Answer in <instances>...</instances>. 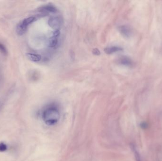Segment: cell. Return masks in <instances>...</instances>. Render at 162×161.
<instances>
[{
  "label": "cell",
  "mask_w": 162,
  "mask_h": 161,
  "mask_svg": "<svg viewBox=\"0 0 162 161\" xmlns=\"http://www.w3.org/2000/svg\"><path fill=\"white\" fill-rule=\"evenodd\" d=\"M41 116L47 125H55L58 122L61 117L59 108L56 104L47 105L42 112Z\"/></svg>",
  "instance_id": "1"
},
{
  "label": "cell",
  "mask_w": 162,
  "mask_h": 161,
  "mask_svg": "<svg viewBox=\"0 0 162 161\" xmlns=\"http://www.w3.org/2000/svg\"><path fill=\"white\" fill-rule=\"evenodd\" d=\"M62 19L58 17H51L48 21L49 26L55 31H59L62 27Z\"/></svg>",
  "instance_id": "2"
},
{
  "label": "cell",
  "mask_w": 162,
  "mask_h": 161,
  "mask_svg": "<svg viewBox=\"0 0 162 161\" xmlns=\"http://www.w3.org/2000/svg\"><path fill=\"white\" fill-rule=\"evenodd\" d=\"M59 31H55L54 32L53 36L50 40V46L54 47L56 46L58 42V37L59 36Z\"/></svg>",
  "instance_id": "3"
},
{
  "label": "cell",
  "mask_w": 162,
  "mask_h": 161,
  "mask_svg": "<svg viewBox=\"0 0 162 161\" xmlns=\"http://www.w3.org/2000/svg\"><path fill=\"white\" fill-rule=\"evenodd\" d=\"M27 57L29 60L33 62H38L41 60V56L38 54L28 53L26 54Z\"/></svg>",
  "instance_id": "4"
},
{
  "label": "cell",
  "mask_w": 162,
  "mask_h": 161,
  "mask_svg": "<svg viewBox=\"0 0 162 161\" xmlns=\"http://www.w3.org/2000/svg\"><path fill=\"white\" fill-rule=\"evenodd\" d=\"M27 28L28 27L24 26L23 25L22 22L20 23L19 24H18V25L17 26V28H16V32H17V34L18 35H19V36H22V35H23L26 32V30L27 29Z\"/></svg>",
  "instance_id": "5"
},
{
  "label": "cell",
  "mask_w": 162,
  "mask_h": 161,
  "mask_svg": "<svg viewBox=\"0 0 162 161\" xmlns=\"http://www.w3.org/2000/svg\"><path fill=\"white\" fill-rule=\"evenodd\" d=\"M122 48L117 46H112V47H108L105 48L104 51L106 54H112L114 53H116L117 51L122 50Z\"/></svg>",
  "instance_id": "6"
},
{
  "label": "cell",
  "mask_w": 162,
  "mask_h": 161,
  "mask_svg": "<svg viewBox=\"0 0 162 161\" xmlns=\"http://www.w3.org/2000/svg\"><path fill=\"white\" fill-rule=\"evenodd\" d=\"M35 17H30L28 18H26L25 19H24L22 23L24 26H26V27H28V25H30L33 22L35 21Z\"/></svg>",
  "instance_id": "7"
},
{
  "label": "cell",
  "mask_w": 162,
  "mask_h": 161,
  "mask_svg": "<svg viewBox=\"0 0 162 161\" xmlns=\"http://www.w3.org/2000/svg\"><path fill=\"white\" fill-rule=\"evenodd\" d=\"M131 146L132 149H133L134 154H135L136 160V161H142V159H141V156L140 155V153H139V151H137L136 148V147L134 145H132Z\"/></svg>",
  "instance_id": "8"
},
{
  "label": "cell",
  "mask_w": 162,
  "mask_h": 161,
  "mask_svg": "<svg viewBox=\"0 0 162 161\" xmlns=\"http://www.w3.org/2000/svg\"><path fill=\"white\" fill-rule=\"evenodd\" d=\"M42 10H45L46 11H48V12H51V13H55L56 11V9L55 7L51 6H46L45 7H43L42 8Z\"/></svg>",
  "instance_id": "9"
},
{
  "label": "cell",
  "mask_w": 162,
  "mask_h": 161,
  "mask_svg": "<svg viewBox=\"0 0 162 161\" xmlns=\"http://www.w3.org/2000/svg\"><path fill=\"white\" fill-rule=\"evenodd\" d=\"M0 51H1L2 54H4L5 55H6L7 54V50L6 49L5 46L4 45L0 43Z\"/></svg>",
  "instance_id": "10"
},
{
  "label": "cell",
  "mask_w": 162,
  "mask_h": 161,
  "mask_svg": "<svg viewBox=\"0 0 162 161\" xmlns=\"http://www.w3.org/2000/svg\"><path fill=\"white\" fill-rule=\"evenodd\" d=\"M7 146L5 144L2 143L0 144V151L1 152H4L7 150Z\"/></svg>",
  "instance_id": "11"
},
{
  "label": "cell",
  "mask_w": 162,
  "mask_h": 161,
  "mask_svg": "<svg viewBox=\"0 0 162 161\" xmlns=\"http://www.w3.org/2000/svg\"><path fill=\"white\" fill-rule=\"evenodd\" d=\"M122 61V63L124 65H129L130 63V62L129 60L127 58L123 59L121 60Z\"/></svg>",
  "instance_id": "12"
},
{
  "label": "cell",
  "mask_w": 162,
  "mask_h": 161,
  "mask_svg": "<svg viewBox=\"0 0 162 161\" xmlns=\"http://www.w3.org/2000/svg\"><path fill=\"white\" fill-rule=\"evenodd\" d=\"M92 53L95 54L96 55H99L100 54V51L97 49V48H95V49H94L92 51Z\"/></svg>",
  "instance_id": "13"
},
{
  "label": "cell",
  "mask_w": 162,
  "mask_h": 161,
  "mask_svg": "<svg viewBox=\"0 0 162 161\" xmlns=\"http://www.w3.org/2000/svg\"><path fill=\"white\" fill-rule=\"evenodd\" d=\"M141 127L143 128V129H146L148 127V124H147L146 122H143L141 124Z\"/></svg>",
  "instance_id": "14"
}]
</instances>
